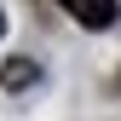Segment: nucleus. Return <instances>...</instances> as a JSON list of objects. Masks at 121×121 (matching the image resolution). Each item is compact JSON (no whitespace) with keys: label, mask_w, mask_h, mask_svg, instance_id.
<instances>
[{"label":"nucleus","mask_w":121,"mask_h":121,"mask_svg":"<svg viewBox=\"0 0 121 121\" xmlns=\"http://www.w3.org/2000/svg\"><path fill=\"white\" fill-rule=\"evenodd\" d=\"M0 81H6V86H23V81H35V64H29V58H12Z\"/></svg>","instance_id":"2"},{"label":"nucleus","mask_w":121,"mask_h":121,"mask_svg":"<svg viewBox=\"0 0 121 121\" xmlns=\"http://www.w3.org/2000/svg\"><path fill=\"white\" fill-rule=\"evenodd\" d=\"M58 6H64L75 23H86V29H110V23H115V12H121L115 0H58Z\"/></svg>","instance_id":"1"},{"label":"nucleus","mask_w":121,"mask_h":121,"mask_svg":"<svg viewBox=\"0 0 121 121\" xmlns=\"http://www.w3.org/2000/svg\"><path fill=\"white\" fill-rule=\"evenodd\" d=\"M0 29H6V17H0Z\"/></svg>","instance_id":"3"}]
</instances>
